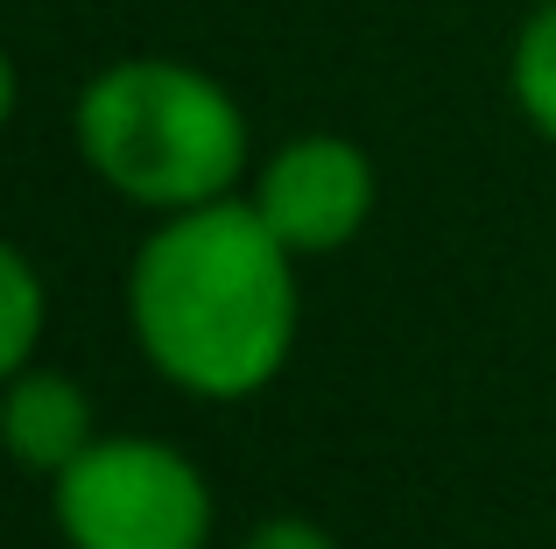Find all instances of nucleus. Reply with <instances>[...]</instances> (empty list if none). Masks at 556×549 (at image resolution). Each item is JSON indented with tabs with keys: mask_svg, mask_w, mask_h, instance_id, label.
<instances>
[{
	"mask_svg": "<svg viewBox=\"0 0 556 549\" xmlns=\"http://www.w3.org/2000/svg\"><path fill=\"white\" fill-rule=\"evenodd\" d=\"M127 317L169 387L204 401L261 395L296 345V254L254 197L163 212L127 274Z\"/></svg>",
	"mask_w": 556,
	"mask_h": 549,
	"instance_id": "f257e3e1",
	"label": "nucleus"
},
{
	"mask_svg": "<svg viewBox=\"0 0 556 549\" xmlns=\"http://www.w3.org/2000/svg\"><path fill=\"white\" fill-rule=\"evenodd\" d=\"M78 155L141 212L232 197L247 169V113L212 71L184 56H121L78 92Z\"/></svg>",
	"mask_w": 556,
	"mask_h": 549,
	"instance_id": "f03ea898",
	"label": "nucleus"
},
{
	"mask_svg": "<svg viewBox=\"0 0 556 549\" xmlns=\"http://www.w3.org/2000/svg\"><path fill=\"white\" fill-rule=\"evenodd\" d=\"M56 528L71 549H204L212 494L184 451L149 437H99L56 472Z\"/></svg>",
	"mask_w": 556,
	"mask_h": 549,
	"instance_id": "7ed1b4c3",
	"label": "nucleus"
},
{
	"mask_svg": "<svg viewBox=\"0 0 556 549\" xmlns=\"http://www.w3.org/2000/svg\"><path fill=\"white\" fill-rule=\"evenodd\" d=\"M374 155L345 135H296L261 163L254 177V212L275 226L289 254H339L367 233L374 219Z\"/></svg>",
	"mask_w": 556,
	"mask_h": 549,
	"instance_id": "20e7f679",
	"label": "nucleus"
},
{
	"mask_svg": "<svg viewBox=\"0 0 556 549\" xmlns=\"http://www.w3.org/2000/svg\"><path fill=\"white\" fill-rule=\"evenodd\" d=\"M8 444L14 458H22L28 472H64L78 465L85 451H92V401H85V387L71 381V373H14L8 387Z\"/></svg>",
	"mask_w": 556,
	"mask_h": 549,
	"instance_id": "39448f33",
	"label": "nucleus"
},
{
	"mask_svg": "<svg viewBox=\"0 0 556 549\" xmlns=\"http://www.w3.org/2000/svg\"><path fill=\"white\" fill-rule=\"evenodd\" d=\"M507 85H515V106L529 113V127L543 141H556V0L521 22L515 56H507Z\"/></svg>",
	"mask_w": 556,
	"mask_h": 549,
	"instance_id": "423d86ee",
	"label": "nucleus"
},
{
	"mask_svg": "<svg viewBox=\"0 0 556 549\" xmlns=\"http://www.w3.org/2000/svg\"><path fill=\"white\" fill-rule=\"evenodd\" d=\"M0 289H8V367L22 373L36 359V339H42V282H36L22 247L0 254Z\"/></svg>",
	"mask_w": 556,
	"mask_h": 549,
	"instance_id": "0eeeda50",
	"label": "nucleus"
},
{
	"mask_svg": "<svg viewBox=\"0 0 556 549\" xmlns=\"http://www.w3.org/2000/svg\"><path fill=\"white\" fill-rule=\"evenodd\" d=\"M240 549H339V542H331L317 522H303V514H275V522H261Z\"/></svg>",
	"mask_w": 556,
	"mask_h": 549,
	"instance_id": "6e6552de",
	"label": "nucleus"
}]
</instances>
